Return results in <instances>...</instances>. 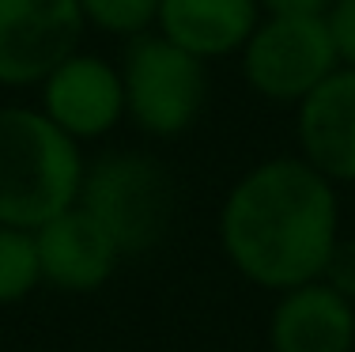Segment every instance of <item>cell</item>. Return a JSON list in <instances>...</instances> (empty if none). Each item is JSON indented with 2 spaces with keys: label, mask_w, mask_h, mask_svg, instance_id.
<instances>
[{
  "label": "cell",
  "mask_w": 355,
  "mask_h": 352,
  "mask_svg": "<svg viewBox=\"0 0 355 352\" xmlns=\"http://www.w3.org/2000/svg\"><path fill=\"white\" fill-rule=\"evenodd\" d=\"M80 205L95 216L121 258L151 254L178 220V178L155 152L110 148L83 171Z\"/></svg>",
  "instance_id": "3"
},
{
  "label": "cell",
  "mask_w": 355,
  "mask_h": 352,
  "mask_svg": "<svg viewBox=\"0 0 355 352\" xmlns=\"http://www.w3.org/2000/svg\"><path fill=\"white\" fill-rule=\"evenodd\" d=\"M299 156L333 186L355 182V69H336L295 106Z\"/></svg>",
  "instance_id": "9"
},
{
  "label": "cell",
  "mask_w": 355,
  "mask_h": 352,
  "mask_svg": "<svg viewBox=\"0 0 355 352\" xmlns=\"http://www.w3.org/2000/svg\"><path fill=\"white\" fill-rule=\"evenodd\" d=\"M42 280L69 296H91L117 273L121 250L83 205L64 208L35 231Z\"/></svg>",
  "instance_id": "8"
},
{
  "label": "cell",
  "mask_w": 355,
  "mask_h": 352,
  "mask_svg": "<svg viewBox=\"0 0 355 352\" xmlns=\"http://www.w3.org/2000/svg\"><path fill=\"white\" fill-rule=\"evenodd\" d=\"M87 156L38 106H0V228L38 231L80 205Z\"/></svg>",
  "instance_id": "2"
},
{
  "label": "cell",
  "mask_w": 355,
  "mask_h": 352,
  "mask_svg": "<svg viewBox=\"0 0 355 352\" xmlns=\"http://www.w3.org/2000/svg\"><path fill=\"white\" fill-rule=\"evenodd\" d=\"M159 4L163 0H76L83 23L106 38L132 42L148 31H155Z\"/></svg>",
  "instance_id": "13"
},
{
  "label": "cell",
  "mask_w": 355,
  "mask_h": 352,
  "mask_svg": "<svg viewBox=\"0 0 355 352\" xmlns=\"http://www.w3.org/2000/svg\"><path fill=\"white\" fill-rule=\"evenodd\" d=\"M76 0H0V87H38L83 46Z\"/></svg>",
  "instance_id": "7"
},
{
  "label": "cell",
  "mask_w": 355,
  "mask_h": 352,
  "mask_svg": "<svg viewBox=\"0 0 355 352\" xmlns=\"http://www.w3.org/2000/svg\"><path fill=\"white\" fill-rule=\"evenodd\" d=\"M272 352H352L355 349V303L336 296L325 280L280 292L268 318Z\"/></svg>",
  "instance_id": "10"
},
{
  "label": "cell",
  "mask_w": 355,
  "mask_h": 352,
  "mask_svg": "<svg viewBox=\"0 0 355 352\" xmlns=\"http://www.w3.org/2000/svg\"><path fill=\"white\" fill-rule=\"evenodd\" d=\"M325 27L333 35L336 57L344 69H355V0H333L325 15Z\"/></svg>",
  "instance_id": "14"
},
{
  "label": "cell",
  "mask_w": 355,
  "mask_h": 352,
  "mask_svg": "<svg viewBox=\"0 0 355 352\" xmlns=\"http://www.w3.org/2000/svg\"><path fill=\"white\" fill-rule=\"evenodd\" d=\"M125 83V121H132L144 137L178 140L200 121L208 106V65L166 42L159 31L125 42L121 53Z\"/></svg>",
  "instance_id": "4"
},
{
  "label": "cell",
  "mask_w": 355,
  "mask_h": 352,
  "mask_svg": "<svg viewBox=\"0 0 355 352\" xmlns=\"http://www.w3.org/2000/svg\"><path fill=\"white\" fill-rule=\"evenodd\" d=\"M42 284L35 231L0 228V307L23 303Z\"/></svg>",
  "instance_id": "12"
},
{
  "label": "cell",
  "mask_w": 355,
  "mask_h": 352,
  "mask_svg": "<svg viewBox=\"0 0 355 352\" xmlns=\"http://www.w3.org/2000/svg\"><path fill=\"white\" fill-rule=\"evenodd\" d=\"M321 280H325L336 296H344L348 303H355V239H340L333 246Z\"/></svg>",
  "instance_id": "15"
},
{
  "label": "cell",
  "mask_w": 355,
  "mask_h": 352,
  "mask_svg": "<svg viewBox=\"0 0 355 352\" xmlns=\"http://www.w3.org/2000/svg\"><path fill=\"white\" fill-rule=\"evenodd\" d=\"M38 110L80 148L110 137L125 121L121 65L80 46L38 83Z\"/></svg>",
  "instance_id": "6"
},
{
  "label": "cell",
  "mask_w": 355,
  "mask_h": 352,
  "mask_svg": "<svg viewBox=\"0 0 355 352\" xmlns=\"http://www.w3.org/2000/svg\"><path fill=\"white\" fill-rule=\"evenodd\" d=\"M242 80L257 99L299 106L325 76L340 69L325 19L265 15L239 53Z\"/></svg>",
  "instance_id": "5"
},
{
  "label": "cell",
  "mask_w": 355,
  "mask_h": 352,
  "mask_svg": "<svg viewBox=\"0 0 355 352\" xmlns=\"http://www.w3.org/2000/svg\"><path fill=\"white\" fill-rule=\"evenodd\" d=\"M265 15H280V19H325L333 0H257Z\"/></svg>",
  "instance_id": "16"
},
{
  "label": "cell",
  "mask_w": 355,
  "mask_h": 352,
  "mask_svg": "<svg viewBox=\"0 0 355 352\" xmlns=\"http://www.w3.org/2000/svg\"><path fill=\"white\" fill-rule=\"evenodd\" d=\"M340 242V197L302 156H268L219 205V246L234 273L268 292L321 280Z\"/></svg>",
  "instance_id": "1"
},
{
  "label": "cell",
  "mask_w": 355,
  "mask_h": 352,
  "mask_svg": "<svg viewBox=\"0 0 355 352\" xmlns=\"http://www.w3.org/2000/svg\"><path fill=\"white\" fill-rule=\"evenodd\" d=\"M261 19L257 0H163L155 31L208 65L239 57Z\"/></svg>",
  "instance_id": "11"
}]
</instances>
